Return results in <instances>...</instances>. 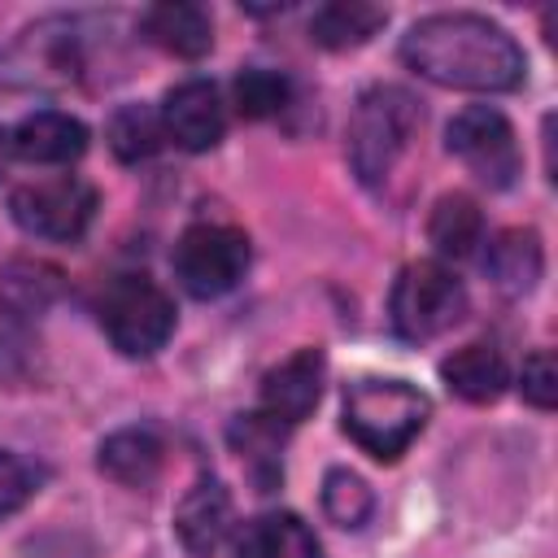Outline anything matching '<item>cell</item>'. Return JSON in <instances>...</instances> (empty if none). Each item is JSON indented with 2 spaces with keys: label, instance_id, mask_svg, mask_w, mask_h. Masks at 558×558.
Masks as SVG:
<instances>
[{
  "label": "cell",
  "instance_id": "277c9868",
  "mask_svg": "<svg viewBox=\"0 0 558 558\" xmlns=\"http://www.w3.org/2000/svg\"><path fill=\"white\" fill-rule=\"evenodd\" d=\"M100 327L118 353L148 357L174 331V301L148 275H118L100 296Z\"/></svg>",
  "mask_w": 558,
  "mask_h": 558
},
{
  "label": "cell",
  "instance_id": "ba28073f",
  "mask_svg": "<svg viewBox=\"0 0 558 558\" xmlns=\"http://www.w3.org/2000/svg\"><path fill=\"white\" fill-rule=\"evenodd\" d=\"M449 153L466 161V170L488 187H510L519 179V140L501 109L466 105L449 122Z\"/></svg>",
  "mask_w": 558,
  "mask_h": 558
},
{
  "label": "cell",
  "instance_id": "cb8c5ba5",
  "mask_svg": "<svg viewBox=\"0 0 558 558\" xmlns=\"http://www.w3.org/2000/svg\"><path fill=\"white\" fill-rule=\"evenodd\" d=\"M288 92H292L288 78H283L279 70H262V65L244 70V74L235 78V87H231L240 118H275V113L288 105Z\"/></svg>",
  "mask_w": 558,
  "mask_h": 558
},
{
  "label": "cell",
  "instance_id": "484cf974",
  "mask_svg": "<svg viewBox=\"0 0 558 558\" xmlns=\"http://www.w3.org/2000/svg\"><path fill=\"white\" fill-rule=\"evenodd\" d=\"M523 397H527L536 410H549V405L558 401V366H554V357H549L545 349L523 362Z\"/></svg>",
  "mask_w": 558,
  "mask_h": 558
},
{
  "label": "cell",
  "instance_id": "7a4b0ae2",
  "mask_svg": "<svg viewBox=\"0 0 558 558\" xmlns=\"http://www.w3.org/2000/svg\"><path fill=\"white\" fill-rule=\"evenodd\" d=\"M432 405L405 379H357L344 392V432L379 462H397L423 432Z\"/></svg>",
  "mask_w": 558,
  "mask_h": 558
},
{
  "label": "cell",
  "instance_id": "e0dca14e",
  "mask_svg": "<svg viewBox=\"0 0 558 558\" xmlns=\"http://www.w3.org/2000/svg\"><path fill=\"white\" fill-rule=\"evenodd\" d=\"M440 379L462 401H497L506 388V357L493 344H462L440 362Z\"/></svg>",
  "mask_w": 558,
  "mask_h": 558
},
{
  "label": "cell",
  "instance_id": "4fadbf2b",
  "mask_svg": "<svg viewBox=\"0 0 558 558\" xmlns=\"http://www.w3.org/2000/svg\"><path fill=\"white\" fill-rule=\"evenodd\" d=\"M140 31L148 44H157L161 52H174V57H205L214 44L209 13L201 4H183V0H166V4L144 9Z\"/></svg>",
  "mask_w": 558,
  "mask_h": 558
},
{
  "label": "cell",
  "instance_id": "7c38bea8",
  "mask_svg": "<svg viewBox=\"0 0 558 558\" xmlns=\"http://www.w3.org/2000/svg\"><path fill=\"white\" fill-rule=\"evenodd\" d=\"M174 532L187 554L209 558L231 532V493L218 480H196L174 506Z\"/></svg>",
  "mask_w": 558,
  "mask_h": 558
},
{
  "label": "cell",
  "instance_id": "9c48e42d",
  "mask_svg": "<svg viewBox=\"0 0 558 558\" xmlns=\"http://www.w3.org/2000/svg\"><path fill=\"white\" fill-rule=\"evenodd\" d=\"M161 131L187 153H209L227 131V109H222L218 87L209 78H187L170 87L166 109H161Z\"/></svg>",
  "mask_w": 558,
  "mask_h": 558
},
{
  "label": "cell",
  "instance_id": "4316f807",
  "mask_svg": "<svg viewBox=\"0 0 558 558\" xmlns=\"http://www.w3.org/2000/svg\"><path fill=\"white\" fill-rule=\"evenodd\" d=\"M9 157H13V135L0 126V174H4V166H9Z\"/></svg>",
  "mask_w": 558,
  "mask_h": 558
},
{
  "label": "cell",
  "instance_id": "44dd1931",
  "mask_svg": "<svg viewBox=\"0 0 558 558\" xmlns=\"http://www.w3.org/2000/svg\"><path fill=\"white\" fill-rule=\"evenodd\" d=\"M231 445L240 449V458H248L253 475L262 480V493L283 475L279 471V445H283V423H275L270 414H244L231 427Z\"/></svg>",
  "mask_w": 558,
  "mask_h": 558
},
{
  "label": "cell",
  "instance_id": "ac0fdd59",
  "mask_svg": "<svg viewBox=\"0 0 558 558\" xmlns=\"http://www.w3.org/2000/svg\"><path fill=\"white\" fill-rule=\"evenodd\" d=\"M161 466V440L153 427H122L100 445V471L126 488H140Z\"/></svg>",
  "mask_w": 558,
  "mask_h": 558
},
{
  "label": "cell",
  "instance_id": "6da1fadb",
  "mask_svg": "<svg viewBox=\"0 0 558 558\" xmlns=\"http://www.w3.org/2000/svg\"><path fill=\"white\" fill-rule=\"evenodd\" d=\"M401 61L462 92H510L523 83V48L514 35L480 13H432L401 35Z\"/></svg>",
  "mask_w": 558,
  "mask_h": 558
},
{
  "label": "cell",
  "instance_id": "8fae6325",
  "mask_svg": "<svg viewBox=\"0 0 558 558\" xmlns=\"http://www.w3.org/2000/svg\"><path fill=\"white\" fill-rule=\"evenodd\" d=\"M9 135H13V157L35 166H70L87 148V126L61 109L26 113Z\"/></svg>",
  "mask_w": 558,
  "mask_h": 558
},
{
  "label": "cell",
  "instance_id": "603a6c76",
  "mask_svg": "<svg viewBox=\"0 0 558 558\" xmlns=\"http://www.w3.org/2000/svg\"><path fill=\"white\" fill-rule=\"evenodd\" d=\"M323 510H327V519L340 523V527H362V523L371 519V510H375V497H371V488H366L362 475L336 466V471H327V480H323Z\"/></svg>",
  "mask_w": 558,
  "mask_h": 558
},
{
  "label": "cell",
  "instance_id": "5b68a950",
  "mask_svg": "<svg viewBox=\"0 0 558 558\" xmlns=\"http://www.w3.org/2000/svg\"><path fill=\"white\" fill-rule=\"evenodd\" d=\"M388 314L401 340H436L466 314V288L440 262H414L397 275Z\"/></svg>",
  "mask_w": 558,
  "mask_h": 558
},
{
  "label": "cell",
  "instance_id": "8992f818",
  "mask_svg": "<svg viewBox=\"0 0 558 558\" xmlns=\"http://www.w3.org/2000/svg\"><path fill=\"white\" fill-rule=\"evenodd\" d=\"M248 270V235L227 222H196L174 244V275L179 283L209 301L231 292Z\"/></svg>",
  "mask_w": 558,
  "mask_h": 558
},
{
  "label": "cell",
  "instance_id": "30bf717a",
  "mask_svg": "<svg viewBox=\"0 0 558 558\" xmlns=\"http://www.w3.org/2000/svg\"><path fill=\"white\" fill-rule=\"evenodd\" d=\"M318 397H323V349H296L262 379V414H270L283 427L310 418Z\"/></svg>",
  "mask_w": 558,
  "mask_h": 558
},
{
  "label": "cell",
  "instance_id": "5bb4252c",
  "mask_svg": "<svg viewBox=\"0 0 558 558\" xmlns=\"http://www.w3.org/2000/svg\"><path fill=\"white\" fill-rule=\"evenodd\" d=\"M484 270L493 275V283L510 296H523L536 288L541 270H545V253H541V235L532 227H510L497 231L484 257Z\"/></svg>",
  "mask_w": 558,
  "mask_h": 558
},
{
  "label": "cell",
  "instance_id": "3957f363",
  "mask_svg": "<svg viewBox=\"0 0 558 558\" xmlns=\"http://www.w3.org/2000/svg\"><path fill=\"white\" fill-rule=\"evenodd\" d=\"M414 126H418V105L405 87L379 83V87L362 92V100L349 118V161H353L357 179L362 183L388 179V170L405 153Z\"/></svg>",
  "mask_w": 558,
  "mask_h": 558
},
{
  "label": "cell",
  "instance_id": "ffe728a7",
  "mask_svg": "<svg viewBox=\"0 0 558 558\" xmlns=\"http://www.w3.org/2000/svg\"><path fill=\"white\" fill-rule=\"evenodd\" d=\"M484 235V214L466 192H449L436 201L427 218V240L436 244L440 257H466Z\"/></svg>",
  "mask_w": 558,
  "mask_h": 558
},
{
  "label": "cell",
  "instance_id": "2e32d148",
  "mask_svg": "<svg viewBox=\"0 0 558 558\" xmlns=\"http://www.w3.org/2000/svg\"><path fill=\"white\" fill-rule=\"evenodd\" d=\"M61 296V270L35 257H13L0 266V310L9 318H39Z\"/></svg>",
  "mask_w": 558,
  "mask_h": 558
},
{
  "label": "cell",
  "instance_id": "7402d4cb",
  "mask_svg": "<svg viewBox=\"0 0 558 558\" xmlns=\"http://www.w3.org/2000/svg\"><path fill=\"white\" fill-rule=\"evenodd\" d=\"M161 118L148 109V105H122L113 118H109V148L118 161L135 166V161H148L157 148H161Z\"/></svg>",
  "mask_w": 558,
  "mask_h": 558
},
{
  "label": "cell",
  "instance_id": "9a60e30c",
  "mask_svg": "<svg viewBox=\"0 0 558 558\" xmlns=\"http://www.w3.org/2000/svg\"><path fill=\"white\" fill-rule=\"evenodd\" d=\"M235 558H318V541L296 514L270 510L240 527Z\"/></svg>",
  "mask_w": 558,
  "mask_h": 558
},
{
  "label": "cell",
  "instance_id": "d4e9b609",
  "mask_svg": "<svg viewBox=\"0 0 558 558\" xmlns=\"http://www.w3.org/2000/svg\"><path fill=\"white\" fill-rule=\"evenodd\" d=\"M35 484H39L35 466H31L26 458L0 449V519H9L13 510H22L26 497L35 493Z\"/></svg>",
  "mask_w": 558,
  "mask_h": 558
},
{
  "label": "cell",
  "instance_id": "52a82bcc",
  "mask_svg": "<svg viewBox=\"0 0 558 558\" xmlns=\"http://www.w3.org/2000/svg\"><path fill=\"white\" fill-rule=\"evenodd\" d=\"M9 214L26 235L39 240H78L96 214V187L78 174H57L22 183L9 196Z\"/></svg>",
  "mask_w": 558,
  "mask_h": 558
},
{
  "label": "cell",
  "instance_id": "d6986e66",
  "mask_svg": "<svg viewBox=\"0 0 558 558\" xmlns=\"http://www.w3.org/2000/svg\"><path fill=\"white\" fill-rule=\"evenodd\" d=\"M384 22H388V13H384L379 4H366V0H331V4L314 9V17H310V39L340 52V48L366 44Z\"/></svg>",
  "mask_w": 558,
  "mask_h": 558
}]
</instances>
